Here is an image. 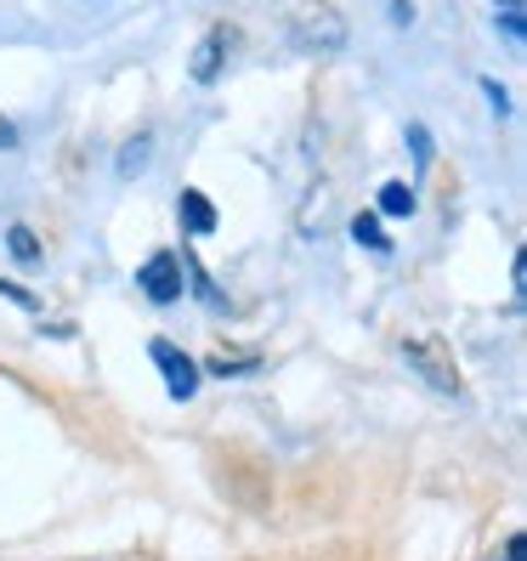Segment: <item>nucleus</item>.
Instances as JSON below:
<instances>
[{
    "label": "nucleus",
    "instance_id": "nucleus-14",
    "mask_svg": "<svg viewBox=\"0 0 527 561\" xmlns=\"http://www.w3.org/2000/svg\"><path fill=\"white\" fill-rule=\"evenodd\" d=\"M500 561H527V539H522V534H516V539H511V545H505V556H500Z\"/></svg>",
    "mask_w": 527,
    "mask_h": 561
},
{
    "label": "nucleus",
    "instance_id": "nucleus-15",
    "mask_svg": "<svg viewBox=\"0 0 527 561\" xmlns=\"http://www.w3.org/2000/svg\"><path fill=\"white\" fill-rule=\"evenodd\" d=\"M12 142H18V130H12L7 119H0V148H12Z\"/></svg>",
    "mask_w": 527,
    "mask_h": 561
},
{
    "label": "nucleus",
    "instance_id": "nucleus-12",
    "mask_svg": "<svg viewBox=\"0 0 527 561\" xmlns=\"http://www.w3.org/2000/svg\"><path fill=\"white\" fill-rule=\"evenodd\" d=\"M409 142H414V159L432 164V137H425V125H409Z\"/></svg>",
    "mask_w": 527,
    "mask_h": 561
},
{
    "label": "nucleus",
    "instance_id": "nucleus-13",
    "mask_svg": "<svg viewBox=\"0 0 527 561\" xmlns=\"http://www.w3.org/2000/svg\"><path fill=\"white\" fill-rule=\"evenodd\" d=\"M0 295H12L18 307H35V295H28V289H18V284H7V278H0Z\"/></svg>",
    "mask_w": 527,
    "mask_h": 561
},
{
    "label": "nucleus",
    "instance_id": "nucleus-11",
    "mask_svg": "<svg viewBox=\"0 0 527 561\" xmlns=\"http://www.w3.org/2000/svg\"><path fill=\"white\" fill-rule=\"evenodd\" d=\"M210 369L227 380V375H239V369H255V357H210Z\"/></svg>",
    "mask_w": 527,
    "mask_h": 561
},
{
    "label": "nucleus",
    "instance_id": "nucleus-7",
    "mask_svg": "<svg viewBox=\"0 0 527 561\" xmlns=\"http://www.w3.org/2000/svg\"><path fill=\"white\" fill-rule=\"evenodd\" d=\"M414 205H420V199H414L409 182H386V187H380V210H386V216H414Z\"/></svg>",
    "mask_w": 527,
    "mask_h": 561
},
{
    "label": "nucleus",
    "instance_id": "nucleus-1",
    "mask_svg": "<svg viewBox=\"0 0 527 561\" xmlns=\"http://www.w3.org/2000/svg\"><path fill=\"white\" fill-rule=\"evenodd\" d=\"M289 41L307 57H335L346 46V23H341L335 7H295L289 12Z\"/></svg>",
    "mask_w": 527,
    "mask_h": 561
},
{
    "label": "nucleus",
    "instance_id": "nucleus-10",
    "mask_svg": "<svg viewBox=\"0 0 527 561\" xmlns=\"http://www.w3.org/2000/svg\"><path fill=\"white\" fill-rule=\"evenodd\" d=\"M7 244H12V255H18V261H41V239L28 233V227H12Z\"/></svg>",
    "mask_w": 527,
    "mask_h": 561
},
{
    "label": "nucleus",
    "instance_id": "nucleus-5",
    "mask_svg": "<svg viewBox=\"0 0 527 561\" xmlns=\"http://www.w3.org/2000/svg\"><path fill=\"white\" fill-rule=\"evenodd\" d=\"M227 51H233V28H210V35L193 46V62H187V75L199 80V85H216V75H221V62H227Z\"/></svg>",
    "mask_w": 527,
    "mask_h": 561
},
{
    "label": "nucleus",
    "instance_id": "nucleus-6",
    "mask_svg": "<svg viewBox=\"0 0 527 561\" xmlns=\"http://www.w3.org/2000/svg\"><path fill=\"white\" fill-rule=\"evenodd\" d=\"M176 216H182V227H187V233H210V227H216V205L205 199V193L199 187H182V199H176Z\"/></svg>",
    "mask_w": 527,
    "mask_h": 561
},
{
    "label": "nucleus",
    "instance_id": "nucleus-8",
    "mask_svg": "<svg viewBox=\"0 0 527 561\" xmlns=\"http://www.w3.org/2000/svg\"><path fill=\"white\" fill-rule=\"evenodd\" d=\"M148 148H153L148 130H142V137H130V142H125V153H119V176H137V171H148Z\"/></svg>",
    "mask_w": 527,
    "mask_h": 561
},
{
    "label": "nucleus",
    "instance_id": "nucleus-4",
    "mask_svg": "<svg viewBox=\"0 0 527 561\" xmlns=\"http://www.w3.org/2000/svg\"><path fill=\"white\" fill-rule=\"evenodd\" d=\"M137 284H142L148 301H182V261L171 250L148 255L142 267H137Z\"/></svg>",
    "mask_w": 527,
    "mask_h": 561
},
{
    "label": "nucleus",
    "instance_id": "nucleus-9",
    "mask_svg": "<svg viewBox=\"0 0 527 561\" xmlns=\"http://www.w3.org/2000/svg\"><path fill=\"white\" fill-rule=\"evenodd\" d=\"M352 239L364 244V250H375V255H380V250H391V239H386V227H380L375 216H357V221H352Z\"/></svg>",
    "mask_w": 527,
    "mask_h": 561
},
{
    "label": "nucleus",
    "instance_id": "nucleus-2",
    "mask_svg": "<svg viewBox=\"0 0 527 561\" xmlns=\"http://www.w3.org/2000/svg\"><path fill=\"white\" fill-rule=\"evenodd\" d=\"M403 363H409V369H414L425 386H432V391H443V398H459V391H466L454 352H448L437 335H414V341H403Z\"/></svg>",
    "mask_w": 527,
    "mask_h": 561
},
{
    "label": "nucleus",
    "instance_id": "nucleus-16",
    "mask_svg": "<svg viewBox=\"0 0 527 561\" xmlns=\"http://www.w3.org/2000/svg\"><path fill=\"white\" fill-rule=\"evenodd\" d=\"M505 7H511V12H516V7H522V0H505Z\"/></svg>",
    "mask_w": 527,
    "mask_h": 561
},
{
    "label": "nucleus",
    "instance_id": "nucleus-3",
    "mask_svg": "<svg viewBox=\"0 0 527 561\" xmlns=\"http://www.w3.org/2000/svg\"><path fill=\"white\" fill-rule=\"evenodd\" d=\"M148 357L159 363V375H164V386H171V398H193V391H199V363H193L187 352H176L171 341H153L148 346Z\"/></svg>",
    "mask_w": 527,
    "mask_h": 561
}]
</instances>
